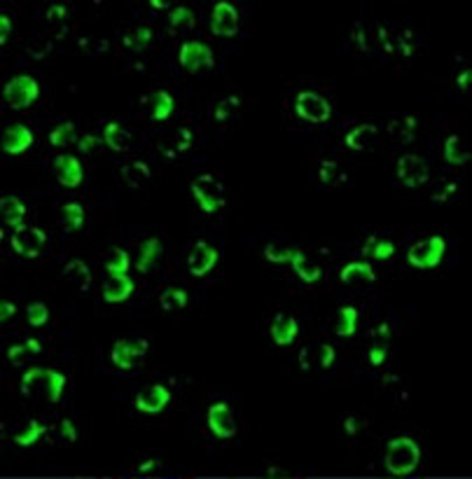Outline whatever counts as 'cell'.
Wrapping results in <instances>:
<instances>
[{
  "mask_svg": "<svg viewBox=\"0 0 472 479\" xmlns=\"http://www.w3.org/2000/svg\"><path fill=\"white\" fill-rule=\"evenodd\" d=\"M421 449L411 437H395L386 447V470L395 477H404L416 470Z\"/></svg>",
  "mask_w": 472,
  "mask_h": 479,
  "instance_id": "1",
  "label": "cell"
},
{
  "mask_svg": "<svg viewBox=\"0 0 472 479\" xmlns=\"http://www.w3.org/2000/svg\"><path fill=\"white\" fill-rule=\"evenodd\" d=\"M63 386H65V377L56 369L31 367V369H26V374L21 377V393L23 395H31L33 388H43L45 398L54 404L61 400Z\"/></svg>",
  "mask_w": 472,
  "mask_h": 479,
  "instance_id": "2",
  "label": "cell"
},
{
  "mask_svg": "<svg viewBox=\"0 0 472 479\" xmlns=\"http://www.w3.org/2000/svg\"><path fill=\"white\" fill-rule=\"evenodd\" d=\"M192 194H194V201L199 204V209L204 213H218L225 209L227 204V196H225V187L218 178L213 176V173H204V176H199L192 180Z\"/></svg>",
  "mask_w": 472,
  "mask_h": 479,
  "instance_id": "3",
  "label": "cell"
},
{
  "mask_svg": "<svg viewBox=\"0 0 472 479\" xmlns=\"http://www.w3.org/2000/svg\"><path fill=\"white\" fill-rule=\"evenodd\" d=\"M444 251H446L444 236L435 234V236L426 238V241L414 243L409 248V253H407V262L416 269H433L442 262Z\"/></svg>",
  "mask_w": 472,
  "mask_h": 479,
  "instance_id": "4",
  "label": "cell"
},
{
  "mask_svg": "<svg viewBox=\"0 0 472 479\" xmlns=\"http://www.w3.org/2000/svg\"><path fill=\"white\" fill-rule=\"evenodd\" d=\"M3 96H5V101L10 108L23 110V108H28L31 103L38 101L40 85L36 82V78H31V75H16L5 85Z\"/></svg>",
  "mask_w": 472,
  "mask_h": 479,
  "instance_id": "5",
  "label": "cell"
},
{
  "mask_svg": "<svg viewBox=\"0 0 472 479\" xmlns=\"http://www.w3.org/2000/svg\"><path fill=\"white\" fill-rule=\"evenodd\" d=\"M295 112L311 124H325L332 115L330 103L316 92H300L295 98Z\"/></svg>",
  "mask_w": 472,
  "mask_h": 479,
  "instance_id": "6",
  "label": "cell"
},
{
  "mask_svg": "<svg viewBox=\"0 0 472 479\" xmlns=\"http://www.w3.org/2000/svg\"><path fill=\"white\" fill-rule=\"evenodd\" d=\"M45 243H47V236H45L43 229H38V227H26V225H23L19 229H14V234H12L14 253L21 255V258H26V260L40 258L43 251H45Z\"/></svg>",
  "mask_w": 472,
  "mask_h": 479,
  "instance_id": "7",
  "label": "cell"
},
{
  "mask_svg": "<svg viewBox=\"0 0 472 479\" xmlns=\"http://www.w3.org/2000/svg\"><path fill=\"white\" fill-rule=\"evenodd\" d=\"M395 173H397V180L409 189L424 187L428 183V164L421 159L419 154H402L400 159H397Z\"/></svg>",
  "mask_w": 472,
  "mask_h": 479,
  "instance_id": "8",
  "label": "cell"
},
{
  "mask_svg": "<svg viewBox=\"0 0 472 479\" xmlns=\"http://www.w3.org/2000/svg\"><path fill=\"white\" fill-rule=\"evenodd\" d=\"M178 59L187 73H194L199 68H213L215 65L211 47L206 43H199V40H187V43H183Z\"/></svg>",
  "mask_w": 472,
  "mask_h": 479,
  "instance_id": "9",
  "label": "cell"
},
{
  "mask_svg": "<svg viewBox=\"0 0 472 479\" xmlns=\"http://www.w3.org/2000/svg\"><path fill=\"white\" fill-rule=\"evenodd\" d=\"M147 353V342L145 339H120L115 342L110 351V360L120 369H134L138 365V360Z\"/></svg>",
  "mask_w": 472,
  "mask_h": 479,
  "instance_id": "10",
  "label": "cell"
},
{
  "mask_svg": "<svg viewBox=\"0 0 472 479\" xmlns=\"http://www.w3.org/2000/svg\"><path fill=\"white\" fill-rule=\"evenodd\" d=\"M206 421H209L211 433L215 437H220V440H231V437L236 435V423H234V416H231V409L227 402L211 404Z\"/></svg>",
  "mask_w": 472,
  "mask_h": 479,
  "instance_id": "11",
  "label": "cell"
},
{
  "mask_svg": "<svg viewBox=\"0 0 472 479\" xmlns=\"http://www.w3.org/2000/svg\"><path fill=\"white\" fill-rule=\"evenodd\" d=\"M220 260V253L218 248H213L211 243L206 241H196L192 246V251L187 255V264H189V274L192 276H206L209 271H213V267L218 264Z\"/></svg>",
  "mask_w": 472,
  "mask_h": 479,
  "instance_id": "12",
  "label": "cell"
},
{
  "mask_svg": "<svg viewBox=\"0 0 472 479\" xmlns=\"http://www.w3.org/2000/svg\"><path fill=\"white\" fill-rule=\"evenodd\" d=\"M211 31H213V36H220V38L236 36V31H238V12H236V7L225 3V0L215 5L213 12H211Z\"/></svg>",
  "mask_w": 472,
  "mask_h": 479,
  "instance_id": "13",
  "label": "cell"
},
{
  "mask_svg": "<svg viewBox=\"0 0 472 479\" xmlns=\"http://www.w3.org/2000/svg\"><path fill=\"white\" fill-rule=\"evenodd\" d=\"M171 402V391L167 386L154 384L150 388H145L143 393L136 395V411L138 414H159L169 407Z\"/></svg>",
  "mask_w": 472,
  "mask_h": 479,
  "instance_id": "14",
  "label": "cell"
},
{
  "mask_svg": "<svg viewBox=\"0 0 472 479\" xmlns=\"http://www.w3.org/2000/svg\"><path fill=\"white\" fill-rule=\"evenodd\" d=\"M3 150L7 154H23L33 145V131L26 124H12L3 131Z\"/></svg>",
  "mask_w": 472,
  "mask_h": 479,
  "instance_id": "15",
  "label": "cell"
},
{
  "mask_svg": "<svg viewBox=\"0 0 472 479\" xmlns=\"http://www.w3.org/2000/svg\"><path fill=\"white\" fill-rule=\"evenodd\" d=\"M54 171L56 178L63 187H78L85 178V171H82V164L78 157L73 154H59L54 159Z\"/></svg>",
  "mask_w": 472,
  "mask_h": 479,
  "instance_id": "16",
  "label": "cell"
},
{
  "mask_svg": "<svg viewBox=\"0 0 472 479\" xmlns=\"http://www.w3.org/2000/svg\"><path fill=\"white\" fill-rule=\"evenodd\" d=\"M379 140V129L374 124H358L346 134V147L351 152H365L372 150Z\"/></svg>",
  "mask_w": 472,
  "mask_h": 479,
  "instance_id": "17",
  "label": "cell"
},
{
  "mask_svg": "<svg viewBox=\"0 0 472 479\" xmlns=\"http://www.w3.org/2000/svg\"><path fill=\"white\" fill-rule=\"evenodd\" d=\"M297 332H300V325H297V320L293 316H288V313H278V316L271 320L269 337L271 342L278 346H290L297 339Z\"/></svg>",
  "mask_w": 472,
  "mask_h": 479,
  "instance_id": "18",
  "label": "cell"
},
{
  "mask_svg": "<svg viewBox=\"0 0 472 479\" xmlns=\"http://www.w3.org/2000/svg\"><path fill=\"white\" fill-rule=\"evenodd\" d=\"M164 258V246L157 236L145 238L143 243L138 248V260H136V269L140 274H150L154 269V264Z\"/></svg>",
  "mask_w": 472,
  "mask_h": 479,
  "instance_id": "19",
  "label": "cell"
},
{
  "mask_svg": "<svg viewBox=\"0 0 472 479\" xmlns=\"http://www.w3.org/2000/svg\"><path fill=\"white\" fill-rule=\"evenodd\" d=\"M136 290V283L131 280L127 274L122 276H112V280L103 288V300L107 304H120V302H127L131 295Z\"/></svg>",
  "mask_w": 472,
  "mask_h": 479,
  "instance_id": "20",
  "label": "cell"
},
{
  "mask_svg": "<svg viewBox=\"0 0 472 479\" xmlns=\"http://www.w3.org/2000/svg\"><path fill=\"white\" fill-rule=\"evenodd\" d=\"M0 216L7 227L19 229L23 227V218H26V206L19 199V196H3L0 199Z\"/></svg>",
  "mask_w": 472,
  "mask_h": 479,
  "instance_id": "21",
  "label": "cell"
},
{
  "mask_svg": "<svg viewBox=\"0 0 472 479\" xmlns=\"http://www.w3.org/2000/svg\"><path fill=\"white\" fill-rule=\"evenodd\" d=\"M103 140L112 152H127L131 147V134L120 122H107L103 127Z\"/></svg>",
  "mask_w": 472,
  "mask_h": 479,
  "instance_id": "22",
  "label": "cell"
},
{
  "mask_svg": "<svg viewBox=\"0 0 472 479\" xmlns=\"http://www.w3.org/2000/svg\"><path fill=\"white\" fill-rule=\"evenodd\" d=\"M290 264H293L295 274L300 276L304 283H318V280L322 278V269L318 267L316 262H311L302 251H295L293 253V260H290Z\"/></svg>",
  "mask_w": 472,
  "mask_h": 479,
  "instance_id": "23",
  "label": "cell"
},
{
  "mask_svg": "<svg viewBox=\"0 0 472 479\" xmlns=\"http://www.w3.org/2000/svg\"><path fill=\"white\" fill-rule=\"evenodd\" d=\"M59 222L65 232H80L85 227V209L78 201H65L59 209Z\"/></svg>",
  "mask_w": 472,
  "mask_h": 479,
  "instance_id": "24",
  "label": "cell"
},
{
  "mask_svg": "<svg viewBox=\"0 0 472 479\" xmlns=\"http://www.w3.org/2000/svg\"><path fill=\"white\" fill-rule=\"evenodd\" d=\"M386 134L391 136L395 145H407L416 134V120L414 117H395L386 127Z\"/></svg>",
  "mask_w": 472,
  "mask_h": 479,
  "instance_id": "25",
  "label": "cell"
},
{
  "mask_svg": "<svg viewBox=\"0 0 472 479\" xmlns=\"http://www.w3.org/2000/svg\"><path fill=\"white\" fill-rule=\"evenodd\" d=\"M63 278L70 280L73 285L78 288L80 293L89 290V285H92V271L82 260H70L68 264L63 267Z\"/></svg>",
  "mask_w": 472,
  "mask_h": 479,
  "instance_id": "26",
  "label": "cell"
},
{
  "mask_svg": "<svg viewBox=\"0 0 472 479\" xmlns=\"http://www.w3.org/2000/svg\"><path fill=\"white\" fill-rule=\"evenodd\" d=\"M339 280L342 283H374L377 274L367 262H351L342 269Z\"/></svg>",
  "mask_w": 472,
  "mask_h": 479,
  "instance_id": "27",
  "label": "cell"
},
{
  "mask_svg": "<svg viewBox=\"0 0 472 479\" xmlns=\"http://www.w3.org/2000/svg\"><path fill=\"white\" fill-rule=\"evenodd\" d=\"M358 332V309L355 307H342L335 320V335L342 339H351Z\"/></svg>",
  "mask_w": 472,
  "mask_h": 479,
  "instance_id": "28",
  "label": "cell"
},
{
  "mask_svg": "<svg viewBox=\"0 0 472 479\" xmlns=\"http://www.w3.org/2000/svg\"><path fill=\"white\" fill-rule=\"evenodd\" d=\"M444 162L451 164V167H463V164L470 162V150L463 145L458 136H449L444 140Z\"/></svg>",
  "mask_w": 472,
  "mask_h": 479,
  "instance_id": "29",
  "label": "cell"
},
{
  "mask_svg": "<svg viewBox=\"0 0 472 479\" xmlns=\"http://www.w3.org/2000/svg\"><path fill=\"white\" fill-rule=\"evenodd\" d=\"M194 145V134L189 131L187 127L183 129H176L173 131V136L169 138V147H167V154L169 157H183L192 150Z\"/></svg>",
  "mask_w": 472,
  "mask_h": 479,
  "instance_id": "30",
  "label": "cell"
},
{
  "mask_svg": "<svg viewBox=\"0 0 472 479\" xmlns=\"http://www.w3.org/2000/svg\"><path fill=\"white\" fill-rule=\"evenodd\" d=\"M122 180L127 183L129 187H140L145 183V180H150V167H147L145 162H140V159H136V162H129L127 167L122 169Z\"/></svg>",
  "mask_w": 472,
  "mask_h": 479,
  "instance_id": "31",
  "label": "cell"
},
{
  "mask_svg": "<svg viewBox=\"0 0 472 479\" xmlns=\"http://www.w3.org/2000/svg\"><path fill=\"white\" fill-rule=\"evenodd\" d=\"M362 255H365V258H374V260H388L395 255V243L388 241V238L369 236L367 243L362 246Z\"/></svg>",
  "mask_w": 472,
  "mask_h": 479,
  "instance_id": "32",
  "label": "cell"
},
{
  "mask_svg": "<svg viewBox=\"0 0 472 479\" xmlns=\"http://www.w3.org/2000/svg\"><path fill=\"white\" fill-rule=\"evenodd\" d=\"M150 105H152V120L154 122H167L171 115H173V96L169 92H164V89H159V92H154L150 96Z\"/></svg>",
  "mask_w": 472,
  "mask_h": 479,
  "instance_id": "33",
  "label": "cell"
},
{
  "mask_svg": "<svg viewBox=\"0 0 472 479\" xmlns=\"http://www.w3.org/2000/svg\"><path fill=\"white\" fill-rule=\"evenodd\" d=\"M386 356H388V327L381 325L379 335H374V344H372L369 351H367V360L374 367H379L386 362Z\"/></svg>",
  "mask_w": 472,
  "mask_h": 479,
  "instance_id": "34",
  "label": "cell"
},
{
  "mask_svg": "<svg viewBox=\"0 0 472 479\" xmlns=\"http://www.w3.org/2000/svg\"><path fill=\"white\" fill-rule=\"evenodd\" d=\"M159 302H162V309H164V311H169V313H173V311H183V309L187 307V293H185V290H180V288L169 285V288H164V290H162Z\"/></svg>",
  "mask_w": 472,
  "mask_h": 479,
  "instance_id": "35",
  "label": "cell"
},
{
  "mask_svg": "<svg viewBox=\"0 0 472 479\" xmlns=\"http://www.w3.org/2000/svg\"><path fill=\"white\" fill-rule=\"evenodd\" d=\"M49 143L56 145V147H65V145L80 143L75 124H73V122H61L59 127L52 129V134H49Z\"/></svg>",
  "mask_w": 472,
  "mask_h": 479,
  "instance_id": "36",
  "label": "cell"
},
{
  "mask_svg": "<svg viewBox=\"0 0 472 479\" xmlns=\"http://www.w3.org/2000/svg\"><path fill=\"white\" fill-rule=\"evenodd\" d=\"M238 108H241V101H238L236 96H225V98H220V101L215 103L213 117H215V122H231L236 117Z\"/></svg>",
  "mask_w": 472,
  "mask_h": 479,
  "instance_id": "37",
  "label": "cell"
},
{
  "mask_svg": "<svg viewBox=\"0 0 472 479\" xmlns=\"http://www.w3.org/2000/svg\"><path fill=\"white\" fill-rule=\"evenodd\" d=\"M45 433H47V428L40 423V421H31V423H26L23 431H19L14 435V442L19 444V447H33V444H36Z\"/></svg>",
  "mask_w": 472,
  "mask_h": 479,
  "instance_id": "38",
  "label": "cell"
},
{
  "mask_svg": "<svg viewBox=\"0 0 472 479\" xmlns=\"http://www.w3.org/2000/svg\"><path fill=\"white\" fill-rule=\"evenodd\" d=\"M38 353H43V344H40L38 339H26L21 344H14L7 349V360H21L26 356H38Z\"/></svg>",
  "mask_w": 472,
  "mask_h": 479,
  "instance_id": "39",
  "label": "cell"
},
{
  "mask_svg": "<svg viewBox=\"0 0 472 479\" xmlns=\"http://www.w3.org/2000/svg\"><path fill=\"white\" fill-rule=\"evenodd\" d=\"M192 23H194V14L189 7L178 5L171 10V14H169V28L171 31H185V28L192 26Z\"/></svg>",
  "mask_w": 472,
  "mask_h": 479,
  "instance_id": "40",
  "label": "cell"
},
{
  "mask_svg": "<svg viewBox=\"0 0 472 479\" xmlns=\"http://www.w3.org/2000/svg\"><path fill=\"white\" fill-rule=\"evenodd\" d=\"M131 267V260H129V253L122 251V248H115L112 251V258L105 262V271L110 276H122L127 274Z\"/></svg>",
  "mask_w": 472,
  "mask_h": 479,
  "instance_id": "41",
  "label": "cell"
},
{
  "mask_svg": "<svg viewBox=\"0 0 472 479\" xmlns=\"http://www.w3.org/2000/svg\"><path fill=\"white\" fill-rule=\"evenodd\" d=\"M152 43V31L147 26L136 28L131 36H124V45H127L131 52H143L145 47H150Z\"/></svg>",
  "mask_w": 472,
  "mask_h": 479,
  "instance_id": "42",
  "label": "cell"
},
{
  "mask_svg": "<svg viewBox=\"0 0 472 479\" xmlns=\"http://www.w3.org/2000/svg\"><path fill=\"white\" fill-rule=\"evenodd\" d=\"M346 180V173H344V169L339 167L337 162H330V159H325L320 164V183H325V185H339V183H344Z\"/></svg>",
  "mask_w": 472,
  "mask_h": 479,
  "instance_id": "43",
  "label": "cell"
},
{
  "mask_svg": "<svg viewBox=\"0 0 472 479\" xmlns=\"http://www.w3.org/2000/svg\"><path fill=\"white\" fill-rule=\"evenodd\" d=\"M293 248H288L283 243H269L264 248V260L271 262V264H288L293 260Z\"/></svg>",
  "mask_w": 472,
  "mask_h": 479,
  "instance_id": "44",
  "label": "cell"
},
{
  "mask_svg": "<svg viewBox=\"0 0 472 479\" xmlns=\"http://www.w3.org/2000/svg\"><path fill=\"white\" fill-rule=\"evenodd\" d=\"M26 320L33 327H43L49 320V309L45 302H31L26 309Z\"/></svg>",
  "mask_w": 472,
  "mask_h": 479,
  "instance_id": "45",
  "label": "cell"
},
{
  "mask_svg": "<svg viewBox=\"0 0 472 479\" xmlns=\"http://www.w3.org/2000/svg\"><path fill=\"white\" fill-rule=\"evenodd\" d=\"M47 21L49 23H61V21H68V10H65L63 5H52L47 10Z\"/></svg>",
  "mask_w": 472,
  "mask_h": 479,
  "instance_id": "46",
  "label": "cell"
},
{
  "mask_svg": "<svg viewBox=\"0 0 472 479\" xmlns=\"http://www.w3.org/2000/svg\"><path fill=\"white\" fill-rule=\"evenodd\" d=\"M59 433H61V440H65V442H78V431H75V426H73L70 419H63L61 421Z\"/></svg>",
  "mask_w": 472,
  "mask_h": 479,
  "instance_id": "47",
  "label": "cell"
},
{
  "mask_svg": "<svg viewBox=\"0 0 472 479\" xmlns=\"http://www.w3.org/2000/svg\"><path fill=\"white\" fill-rule=\"evenodd\" d=\"M318 358H320V367L322 369H330V367H332V362H335V349L330 344H322Z\"/></svg>",
  "mask_w": 472,
  "mask_h": 479,
  "instance_id": "48",
  "label": "cell"
},
{
  "mask_svg": "<svg viewBox=\"0 0 472 479\" xmlns=\"http://www.w3.org/2000/svg\"><path fill=\"white\" fill-rule=\"evenodd\" d=\"M458 183H444V192L440 189V192L435 194V201H451L453 196L458 194V187H456Z\"/></svg>",
  "mask_w": 472,
  "mask_h": 479,
  "instance_id": "49",
  "label": "cell"
},
{
  "mask_svg": "<svg viewBox=\"0 0 472 479\" xmlns=\"http://www.w3.org/2000/svg\"><path fill=\"white\" fill-rule=\"evenodd\" d=\"M14 313H16V307L12 302H7V300L0 302V323H10L14 318Z\"/></svg>",
  "mask_w": 472,
  "mask_h": 479,
  "instance_id": "50",
  "label": "cell"
},
{
  "mask_svg": "<svg viewBox=\"0 0 472 479\" xmlns=\"http://www.w3.org/2000/svg\"><path fill=\"white\" fill-rule=\"evenodd\" d=\"M10 33H12V21L7 14H0V43H7L10 40Z\"/></svg>",
  "mask_w": 472,
  "mask_h": 479,
  "instance_id": "51",
  "label": "cell"
},
{
  "mask_svg": "<svg viewBox=\"0 0 472 479\" xmlns=\"http://www.w3.org/2000/svg\"><path fill=\"white\" fill-rule=\"evenodd\" d=\"M96 145H98V138L94 134H87L85 138H80V143H78L80 152H94Z\"/></svg>",
  "mask_w": 472,
  "mask_h": 479,
  "instance_id": "52",
  "label": "cell"
},
{
  "mask_svg": "<svg viewBox=\"0 0 472 479\" xmlns=\"http://www.w3.org/2000/svg\"><path fill=\"white\" fill-rule=\"evenodd\" d=\"M159 468H162V460L150 458V460H143V463L136 468V473H152V470H159Z\"/></svg>",
  "mask_w": 472,
  "mask_h": 479,
  "instance_id": "53",
  "label": "cell"
},
{
  "mask_svg": "<svg viewBox=\"0 0 472 479\" xmlns=\"http://www.w3.org/2000/svg\"><path fill=\"white\" fill-rule=\"evenodd\" d=\"M470 80H472V73L470 70H463L461 75L456 78V85H458L461 92H468V89H470Z\"/></svg>",
  "mask_w": 472,
  "mask_h": 479,
  "instance_id": "54",
  "label": "cell"
},
{
  "mask_svg": "<svg viewBox=\"0 0 472 479\" xmlns=\"http://www.w3.org/2000/svg\"><path fill=\"white\" fill-rule=\"evenodd\" d=\"M344 431L349 433V435H355V433H358V419H355V416H349V419H346V421H344Z\"/></svg>",
  "mask_w": 472,
  "mask_h": 479,
  "instance_id": "55",
  "label": "cell"
},
{
  "mask_svg": "<svg viewBox=\"0 0 472 479\" xmlns=\"http://www.w3.org/2000/svg\"><path fill=\"white\" fill-rule=\"evenodd\" d=\"M150 5H152V7H167V3H159V0H152Z\"/></svg>",
  "mask_w": 472,
  "mask_h": 479,
  "instance_id": "56",
  "label": "cell"
}]
</instances>
